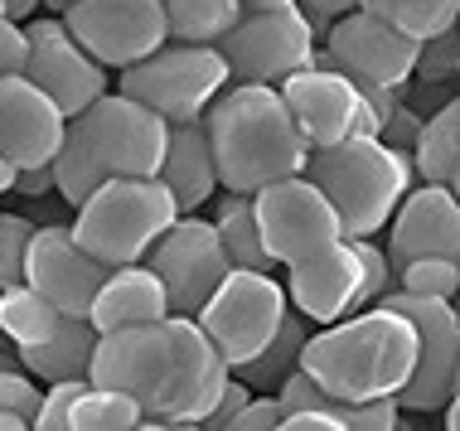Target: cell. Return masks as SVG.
<instances>
[{
  "mask_svg": "<svg viewBox=\"0 0 460 431\" xmlns=\"http://www.w3.org/2000/svg\"><path fill=\"white\" fill-rule=\"evenodd\" d=\"M417 112L407 102H397L393 112H388V121H383V141H393V145H412V136H417Z\"/></svg>",
  "mask_w": 460,
  "mask_h": 431,
  "instance_id": "obj_40",
  "label": "cell"
},
{
  "mask_svg": "<svg viewBox=\"0 0 460 431\" xmlns=\"http://www.w3.org/2000/svg\"><path fill=\"white\" fill-rule=\"evenodd\" d=\"M40 5H44V0H0V10H5V15L10 20H30V15H40Z\"/></svg>",
  "mask_w": 460,
  "mask_h": 431,
  "instance_id": "obj_42",
  "label": "cell"
},
{
  "mask_svg": "<svg viewBox=\"0 0 460 431\" xmlns=\"http://www.w3.org/2000/svg\"><path fill=\"white\" fill-rule=\"evenodd\" d=\"M40 398H44V388L24 364L0 368V431H34Z\"/></svg>",
  "mask_w": 460,
  "mask_h": 431,
  "instance_id": "obj_31",
  "label": "cell"
},
{
  "mask_svg": "<svg viewBox=\"0 0 460 431\" xmlns=\"http://www.w3.org/2000/svg\"><path fill=\"white\" fill-rule=\"evenodd\" d=\"M20 73L30 83H40L58 102L64 117H78L88 102H97L107 92V78H111L88 48L73 40L64 15H54V20L30 15L24 20V68Z\"/></svg>",
  "mask_w": 460,
  "mask_h": 431,
  "instance_id": "obj_16",
  "label": "cell"
},
{
  "mask_svg": "<svg viewBox=\"0 0 460 431\" xmlns=\"http://www.w3.org/2000/svg\"><path fill=\"white\" fill-rule=\"evenodd\" d=\"M160 180L175 194L180 214H199L223 189L214 145L204 136V121H170V145H165V160H160Z\"/></svg>",
  "mask_w": 460,
  "mask_h": 431,
  "instance_id": "obj_22",
  "label": "cell"
},
{
  "mask_svg": "<svg viewBox=\"0 0 460 431\" xmlns=\"http://www.w3.org/2000/svg\"><path fill=\"white\" fill-rule=\"evenodd\" d=\"M214 228H218V242L228 252L233 267H252V272H271V252L262 248V233H257V214H252V194L243 189H228L214 208Z\"/></svg>",
  "mask_w": 460,
  "mask_h": 431,
  "instance_id": "obj_26",
  "label": "cell"
},
{
  "mask_svg": "<svg viewBox=\"0 0 460 431\" xmlns=\"http://www.w3.org/2000/svg\"><path fill=\"white\" fill-rule=\"evenodd\" d=\"M252 214H257L262 248L271 252L277 267H291V262H301V257H310L315 248H325V242L344 238L334 204L325 199V189H320L305 170L252 189Z\"/></svg>",
  "mask_w": 460,
  "mask_h": 431,
  "instance_id": "obj_10",
  "label": "cell"
},
{
  "mask_svg": "<svg viewBox=\"0 0 460 431\" xmlns=\"http://www.w3.org/2000/svg\"><path fill=\"white\" fill-rule=\"evenodd\" d=\"M93 349H97V325L88 315H68L44 344H30V349H15V354L40 383H54V378H83L88 374Z\"/></svg>",
  "mask_w": 460,
  "mask_h": 431,
  "instance_id": "obj_23",
  "label": "cell"
},
{
  "mask_svg": "<svg viewBox=\"0 0 460 431\" xmlns=\"http://www.w3.org/2000/svg\"><path fill=\"white\" fill-rule=\"evenodd\" d=\"M247 398H252V388H247L238 374H228V383H223L218 402L208 408V417H204L199 427H204V431H228V427H233V417H238V408H243Z\"/></svg>",
  "mask_w": 460,
  "mask_h": 431,
  "instance_id": "obj_37",
  "label": "cell"
},
{
  "mask_svg": "<svg viewBox=\"0 0 460 431\" xmlns=\"http://www.w3.org/2000/svg\"><path fill=\"white\" fill-rule=\"evenodd\" d=\"M34 224L24 214H5L0 208V286L24 281V248H30Z\"/></svg>",
  "mask_w": 460,
  "mask_h": 431,
  "instance_id": "obj_34",
  "label": "cell"
},
{
  "mask_svg": "<svg viewBox=\"0 0 460 431\" xmlns=\"http://www.w3.org/2000/svg\"><path fill=\"white\" fill-rule=\"evenodd\" d=\"M277 5H296V0H243V10H277Z\"/></svg>",
  "mask_w": 460,
  "mask_h": 431,
  "instance_id": "obj_45",
  "label": "cell"
},
{
  "mask_svg": "<svg viewBox=\"0 0 460 431\" xmlns=\"http://www.w3.org/2000/svg\"><path fill=\"white\" fill-rule=\"evenodd\" d=\"M354 252L364 262V286H358V311H364V305H378L397 286V267H393L388 248H378L373 238H354Z\"/></svg>",
  "mask_w": 460,
  "mask_h": 431,
  "instance_id": "obj_33",
  "label": "cell"
},
{
  "mask_svg": "<svg viewBox=\"0 0 460 431\" xmlns=\"http://www.w3.org/2000/svg\"><path fill=\"white\" fill-rule=\"evenodd\" d=\"M233 83L228 58L214 44H184V40H165L155 54L136 58L121 68V88L146 102L151 112L165 121H204V107Z\"/></svg>",
  "mask_w": 460,
  "mask_h": 431,
  "instance_id": "obj_7",
  "label": "cell"
},
{
  "mask_svg": "<svg viewBox=\"0 0 460 431\" xmlns=\"http://www.w3.org/2000/svg\"><path fill=\"white\" fill-rule=\"evenodd\" d=\"M44 5H54V10H58V15H64V10L73 5V0H44Z\"/></svg>",
  "mask_w": 460,
  "mask_h": 431,
  "instance_id": "obj_47",
  "label": "cell"
},
{
  "mask_svg": "<svg viewBox=\"0 0 460 431\" xmlns=\"http://www.w3.org/2000/svg\"><path fill=\"white\" fill-rule=\"evenodd\" d=\"M88 383H93L88 374H83V378H54V383L44 388V398H40L34 431H68V408H73V398H78Z\"/></svg>",
  "mask_w": 460,
  "mask_h": 431,
  "instance_id": "obj_35",
  "label": "cell"
},
{
  "mask_svg": "<svg viewBox=\"0 0 460 431\" xmlns=\"http://www.w3.org/2000/svg\"><path fill=\"white\" fill-rule=\"evenodd\" d=\"M64 311L54 301H44L30 281H15V286H0V335H5L15 349H30V344H44L64 325Z\"/></svg>",
  "mask_w": 460,
  "mask_h": 431,
  "instance_id": "obj_25",
  "label": "cell"
},
{
  "mask_svg": "<svg viewBox=\"0 0 460 431\" xmlns=\"http://www.w3.org/2000/svg\"><path fill=\"white\" fill-rule=\"evenodd\" d=\"M456 78H460V54H456Z\"/></svg>",
  "mask_w": 460,
  "mask_h": 431,
  "instance_id": "obj_48",
  "label": "cell"
},
{
  "mask_svg": "<svg viewBox=\"0 0 460 431\" xmlns=\"http://www.w3.org/2000/svg\"><path fill=\"white\" fill-rule=\"evenodd\" d=\"M146 267L160 277V286L170 295V315H199L214 286L228 277V252L218 242L214 218L180 214L175 224L155 238V248L141 257Z\"/></svg>",
  "mask_w": 460,
  "mask_h": 431,
  "instance_id": "obj_12",
  "label": "cell"
},
{
  "mask_svg": "<svg viewBox=\"0 0 460 431\" xmlns=\"http://www.w3.org/2000/svg\"><path fill=\"white\" fill-rule=\"evenodd\" d=\"M296 5H301V10H305V15L315 20V24H330L334 15H344V10H354L358 0H296Z\"/></svg>",
  "mask_w": 460,
  "mask_h": 431,
  "instance_id": "obj_41",
  "label": "cell"
},
{
  "mask_svg": "<svg viewBox=\"0 0 460 431\" xmlns=\"http://www.w3.org/2000/svg\"><path fill=\"white\" fill-rule=\"evenodd\" d=\"M175 218H180L175 194L165 189L160 175H107L78 204V224L68 228L107 267H127L141 262Z\"/></svg>",
  "mask_w": 460,
  "mask_h": 431,
  "instance_id": "obj_6",
  "label": "cell"
},
{
  "mask_svg": "<svg viewBox=\"0 0 460 431\" xmlns=\"http://www.w3.org/2000/svg\"><path fill=\"white\" fill-rule=\"evenodd\" d=\"M68 117L24 73H0V155L10 165H49L64 141Z\"/></svg>",
  "mask_w": 460,
  "mask_h": 431,
  "instance_id": "obj_19",
  "label": "cell"
},
{
  "mask_svg": "<svg viewBox=\"0 0 460 431\" xmlns=\"http://www.w3.org/2000/svg\"><path fill=\"white\" fill-rule=\"evenodd\" d=\"M446 184H451V194H456V199H460V160H456V165H451V175H446Z\"/></svg>",
  "mask_w": 460,
  "mask_h": 431,
  "instance_id": "obj_46",
  "label": "cell"
},
{
  "mask_svg": "<svg viewBox=\"0 0 460 431\" xmlns=\"http://www.w3.org/2000/svg\"><path fill=\"white\" fill-rule=\"evenodd\" d=\"M320 24L301 5L277 10H243V20L214 44L228 58V73L243 83H281L286 73L305 68L315 54Z\"/></svg>",
  "mask_w": 460,
  "mask_h": 431,
  "instance_id": "obj_11",
  "label": "cell"
},
{
  "mask_svg": "<svg viewBox=\"0 0 460 431\" xmlns=\"http://www.w3.org/2000/svg\"><path fill=\"white\" fill-rule=\"evenodd\" d=\"M325 54L334 68H344L364 88H407L417 73L421 40L402 34L373 10L354 5L325 24Z\"/></svg>",
  "mask_w": 460,
  "mask_h": 431,
  "instance_id": "obj_13",
  "label": "cell"
},
{
  "mask_svg": "<svg viewBox=\"0 0 460 431\" xmlns=\"http://www.w3.org/2000/svg\"><path fill=\"white\" fill-rule=\"evenodd\" d=\"M397 286L456 301V295H460V262H456V257H412V262L397 267Z\"/></svg>",
  "mask_w": 460,
  "mask_h": 431,
  "instance_id": "obj_32",
  "label": "cell"
},
{
  "mask_svg": "<svg viewBox=\"0 0 460 431\" xmlns=\"http://www.w3.org/2000/svg\"><path fill=\"white\" fill-rule=\"evenodd\" d=\"M393 242L388 257L393 267L412 257H456L460 262V199L446 180H421L397 199L393 208Z\"/></svg>",
  "mask_w": 460,
  "mask_h": 431,
  "instance_id": "obj_20",
  "label": "cell"
},
{
  "mask_svg": "<svg viewBox=\"0 0 460 431\" xmlns=\"http://www.w3.org/2000/svg\"><path fill=\"white\" fill-rule=\"evenodd\" d=\"M310 330H315V325H310L301 311H286L281 325H277V335L262 344V354L243 359L238 368H233V374H238L252 392H277L281 378L291 374V368H301V349H305Z\"/></svg>",
  "mask_w": 460,
  "mask_h": 431,
  "instance_id": "obj_24",
  "label": "cell"
},
{
  "mask_svg": "<svg viewBox=\"0 0 460 431\" xmlns=\"http://www.w3.org/2000/svg\"><path fill=\"white\" fill-rule=\"evenodd\" d=\"M383 301L402 311L417 330V364L407 383L397 388V408L402 412H441L446 398L460 383V305L446 295H421L393 286Z\"/></svg>",
  "mask_w": 460,
  "mask_h": 431,
  "instance_id": "obj_8",
  "label": "cell"
},
{
  "mask_svg": "<svg viewBox=\"0 0 460 431\" xmlns=\"http://www.w3.org/2000/svg\"><path fill=\"white\" fill-rule=\"evenodd\" d=\"M456 24H460V20H456Z\"/></svg>",
  "mask_w": 460,
  "mask_h": 431,
  "instance_id": "obj_49",
  "label": "cell"
},
{
  "mask_svg": "<svg viewBox=\"0 0 460 431\" xmlns=\"http://www.w3.org/2000/svg\"><path fill=\"white\" fill-rule=\"evenodd\" d=\"M446 427L451 431H460V383H456V392L446 398Z\"/></svg>",
  "mask_w": 460,
  "mask_h": 431,
  "instance_id": "obj_43",
  "label": "cell"
},
{
  "mask_svg": "<svg viewBox=\"0 0 460 431\" xmlns=\"http://www.w3.org/2000/svg\"><path fill=\"white\" fill-rule=\"evenodd\" d=\"M286 301L301 311L310 325H330V320L358 311V286H364V262L354 252V238H334L325 248L286 267Z\"/></svg>",
  "mask_w": 460,
  "mask_h": 431,
  "instance_id": "obj_18",
  "label": "cell"
},
{
  "mask_svg": "<svg viewBox=\"0 0 460 431\" xmlns=\"http://www.w3.org/2000/svg\"><path fill=\"white\" fill-rule=\"evenodd\" d=\"M228 359L204 335L194 315H165L151 325H127L97 335L88 378L121 388L141 402V427H199L228 383Z\"/></svg>",
  "mask_w": 460,
  "mask_h": 431,
  "instance_id": "obj_1",
  "label": "cell"
},
{
  "mask_svg": "<svg viewBox=\"0 0 460 431\" xmlns=\"http://www.w3.org/2000/svg\"><path fill=\"white\" fill-rule=\"evenodd\" d=\"M165 315H170V295H165L160 277L146 262L111 267L107 281L93 295V311H88L97 335H107V330H127V325H151V320H165Z\"/></svg>",
  "mask_w": 460,
  "mask_h": 431,
  "instance_id": "obj_21",
  "label": "cell"
},
{
  "mask_svg": "<svg viewBox=\"0 0 460 431\" xmlns=\"http://www.w3.org/2000/svg\"><path fill=\"white\" fill-rule=\"evenodd\" d=\"M20 68H24V24L0 10V73H20Z\"/></svg>",
  "mask_w": 460,
  "mask_h": 431,
  "instance_id": "obj_38",
  "label": "cell"
},
{
  "mask_svg": "<svg viewBox=\"0 0 460 431\" xmlns=\"http://www.w3.org/2000/svg\"><path fill=\"white\" fill-rule=\"evenodd\" d=\"M412 364H417V330L388 301L349 311L330 325H315L301 349V368L340 402L397 398Z\"/></svg>",
  "mask_w": 460,
  "mask_h": 431,
  "instance_id": "obj_3",
  "label": "cell"
},
{
  "mask_svg": "<svg viewBox=\"0 0 460 431\" xmlns=\"http://www.w3.org/2000/svg\"><path fill=\"white\" fill-rule=\"evenodd\" d=\"M281 417H286V408H281L277 392H252V398L238 408L228 431H267V427H281Z\"/></svg>",
  "mask_w": 460,
  "mask_h": 431,
  "instance_id": "obj_36",
  "label": "cell"
},
{
  "mask_svg": "<svg viewBox=\"0 0 460 431\" xmlns=\"http://www.w3.org/2000/svg\"><path fill=\"white\" fill-rule=\"evenodd\" d=\"M286 311H291V301H286V286L271 272L228 267V277L214 286V295L204 301V311L194 320L204 325V335L218 344V354L228 359V368H238L243 359L262 354V344L277 335Z\"/></svg>",
  "mask_w": 460,
  "mask_h": 431,
  "instance_id": "obj_9",
  "label": "cell"
},
{
  "mask_svg": "<svg viewBox=\"0 0 460 431\" xmlns=\"http://www.w3.org/2000/svg\"><path fill=\"white\" fill-rule=\"evenodd\" d=\"M305 175L334 204L344 238H373L378 228H388L393 208L412 189L417 170H412L407 145L354 131V136H344L334 145H315L305 155Z\"/></svg>",
  "mask_w": 460,
  "mask_h": 431,
  "instance_id": "obj_5",
  "label": "cell"
},
{
  "mask_svg": "<svg viewBox=\"0 0 460 431\" xmlns=\"http://www.w3.org/2000/svg\"><path fill=\"white\" fill-rule=\"evenodd\" d=\"M170 121L127 92H102L68 117L54 151V194L78 208L107 175H160Z\"/></svg>",
  "mask_w": 460,
  "mask_h": 431,
  "instance_id": "obj_2",
  "label": "cell"
},
{
  "mask_svg": "<svg viewBox=\"0 0 460 431\" xmlns=\"http://www.w3.org/2000/svg\"><path fill=\"white\" fill-rule=\"evenodd\" d=\"M358 5L383 15L388 24H397L412 40H431V34L451 30L460 20V0H358Z\"/></svg>",
  "mask_w": 460,
  "mask_h": 431,
  "instance_id": "obj_30",
  "label": "cell"
},
{
  "mask_svg": "<svg viewBox=\"0 0 460 431\" xmlns=\"http://www.w3.org/2000/svg\"><path fill=\"white\" fill-rule=\"evenodd\" d=\"M146 412L131 392L88 383L68 408V431H141Z\"/></svg>",
  "mask_w": 460,
  "mask_h": 431,
  "instance_id": "obj_28",
  "label": "cell"
},
{
  "mask_svg": "<svg viewBox=\"0 0 460 431\" xmlns=\"http://www.w3.org/2000/svg\"><path fill=\"white\" fill-rule=\"evenodd\" d=\"M10 194H24V199H44V194H54V160H49V165H20L15 170V189Z\"/></svg>",
  "mask_w": 460,
  "mask_h": 431,
  "instance_id": "obj_39",
  "label": "cell"
},
{
  "mask_svg": "<svg viewBox=\"0 0 460 431\" xmlns=\"http://www.w3.org/2000/svg\"><path fill=\"white\" fill-rule=\"evenodd\" d=\"M243 20V0H165L170 40L184 44H218Z\"/></svg>",
  "mask_w": 460,
  "mask_h": 431,
  "instance_id": "obj_29",
  "label": "cell"
},
{
  "mask_svg": "<svg viewBox=\"0 0 460 431\" xmlns=\"http://www.w3.org/2000/svg\"><path fill=\"white\" fill-rule=\"evenodd\" d=\"M204 136L214 145V165L223 189H262V184L305 170L310 141L286 112L277 83L233 78L204 107Z\"/></svg>",
  "mask_w": 460,
  "mask_h": 431,
  "instance_id": "obj_4",
  "label": "cell"
},
{
  "mask_svg": "<svg viewBox=\"0 0 460 431\" xmlns=\"http://www.w3.org/2000/svg\"><path fill=\"white\" fill-rule=\"evenodd\" d=\"M107 272L111 267L83 248L68 224H34L30 248H24V281L64 315H88Z\"/></svg>",
  "mask_w": 460,
  "mask_h": 431,
  "instance_id": "obj_17",
  "label": "cell"
},
{
  "mask_svg": "<svg viewBox=\"0 0 460 431\" xmlns=\"http://www.w3.org/2000/svg\"><path fill=\"white\" fill-rule=\"evenodd\" d=\"M64 24L102 68H127L170 40L165 0H73Z\"/></svg>",
  "mask_w": 460,
  "mask_h": 431,
  "instance_id": "obj_14",
  "label": "cell"
},
{
  "mask_svg": "<svg viewBox=\"0 0 460 431\" xmlns=\"http://www.w3.org/2000/svg\"><path fill=\"white\" fill-rule=\"evenodd\" d=\"M407 155H412V170L421 180H446L451 175V165L460 160V97H451L441 112H431L427 121H421L412 145H407Z\"/></svg>",
  "mask_w": 460,
  "mask_h": 431,
  "instance_id": "obj_27",
  "label": "cell"
},
{
  "mask_svg": "<svg viewBox=\"0 0 460 431\" xmlns=\"http://www.w3.org/2000/svg\"><path fill=\"white\" fill-rule=\"evenodd\" d=\"M277 92H281L291 121L301 127V136L310 141V151H315V145H334V141L354 136V131L378 136V131H373V117H368V97L344 68L305 64V68L286 73L277 83Z\"/></svg>",
  "mask_w": 460,
  "mask_h": 431,
  "instance_id": "obj_15",
  "label": "cell"
},
{
  "mask_svg": "<svg viewBox=\"0 0 460 431\" xmlns=\"http://www.w3.org/2000/svg\"><path fill=\"white\" fill-rule=\"evenodd\" d=\"M10 189H15V165L0 155V194H10Z\"/></svg>",
  "mask_w": 460,
  "mask_h": 431,
  "instance_id": "obj_44",
  "label": "cell"
}]
</instances>
